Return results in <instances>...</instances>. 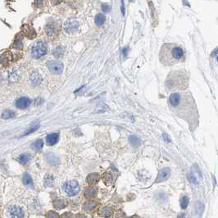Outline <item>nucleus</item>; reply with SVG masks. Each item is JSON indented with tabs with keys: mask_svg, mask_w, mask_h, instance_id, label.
<instances>
[{
	"mask_svg": "<svg viewBox=\"0 0 218 218\" xmlns=\"http://www.w3.org/2000/svg\"><path fill=\"white\" fill-rule=\"evenodd\" d=\"M174 112L180 116L181 118L185 119L189 123L197 121L198 118V112L197 108L194 103L193 98L189 93H182L179 94V98L178 102L174 107Z\"/></svg>",
	"mask_w": 218,
	"mask_h": 218,
	"instance_id": "obj_1",
	"label": "nucleus"
},
{
	"mask_svg": "<svg viewBox=\"0 0 218 218\" xmlns=\"http://www.w3.org/2000/svg\"><path fill=\"white\" fill-rule=\"evenodd\" d=\"M183 56L184 52L180 47H171V44H164L160 52V60L166 66H172L179 61Z\"/></svg>",
	"mask_w": 218,
	"mask_h": 218,
	"instance_id": "obj_2",
	"label": "nucleus"
},
{
	"mask_svg": "<svg viewBox=\"0 0 218 218\" xmlns=\"http://www.w3.org/2000/svg\"><path fill=\"white\" fill-rule=\"evenodd\" d=\"M47 44L44 40H39L35 42L31 49V55L34 58L39 59L44 57L47 53Z\"/></svg>",
	"mask_w": 218,
	"mask_h": 218,
	"instance_id": "obj_3",
	"label": "nucleus"
},
{
	"mask_svg": "<svg viewBox=\"0 0 218 218\" xmlns=\"http://www.w3.org/2000/svg\"><path fill=\"white\" fill-rule=\"evenodd\" d=\"M64 190L68 196H75L80 191V185L76 180H70L65 183Z\"/></svg>",
	"mask_w": 218,
	"mask_h": 218,
	"instance_id": "obj_4",
	"label": "nucleus"
},
{
	"mask_svg": "<svg viewBox=\"0 0 218 218\" xmlns=\"http://www.w3.org/2000/svg\"><path fill=\"white\" fill-rule=\"evenodd\" d=\"M47 66L50 72L55 75L61 74L63 71V64L59 61H49Z\"/></svg>",
	"mask_w": 218,
	"mask_h": 218,
	"instance_id": "obj_5",
	"label": "nucleus"
},
{
	"mask_svg": "<svg viewBox=\"0 0 218 218\" xmlns=\"http://www.w3.org/2000/svg\"><path fill=\"white\" fill-rule=\"evenodd\" d=\"M79 22L73 19H69L64 23V30L66 33L72 34L77 31L79 28Z\"/></svg>",
	"mask_w": 218,
	"mask_h": 218,
	"instance_id": "obj_6",
	"label": "nucleus"
},
{
	"mask_svg": "<svg viewBox=\"0 0 218 218\" xmlns=\"http://www.w3.org/2000/svg\"><path fill=\"white\" fill-rule=\"evenodd\" d=\"M170 175H171V169L169 168V167H165V168L162 169V170L159 171L158 175H157V177L155 182L159 183L165 181V180L168 179Z\"/></svg>",
	"mask_w": 218,
	"mask_h": 218,
	"instance_id": "obj_7",
	"label": "nucleus"
},
{
	"mask_svg": "<svg viewBox=\"0 0 218 218\" xmlns=\"http://www.w3.org/2000/svg\"><path fill=\"white\" fill-rule=\"evenodd\" d=\"M31 103V101L30 99H28L26 97H22L19 99L17 100L16 102V107L19 109H25L28 108Z\"/></svg>",
	"mask_w": 218,
	"mask_h": 218,
	"instance_id": "obj_8",
	"label": "nucleus"
},
{
	"mask_svg": "<svg viewBox=\"0 0 218 218\" xmlns=\"http://www.w3.org/2000/svg\"><path fill=\"white\" fill-rule=\"evenodd\" d=\"M9 213L12 217H23L24 212L20 207L17 206H11L9 207Z\"/></svg>",
	"mask_w": 218,
	"mask_h": 218,
	"instance_id": "obj_9",
	"label": "nucleus"
},
{
	"mask_svg": "<svg viewBox=\"0 0 218 218\" xmlns=\"http://www.w3.org/2000/svg\"><path fill=\"white\" fill-rule=\"evenodd\" d=\"M45 158H46V160L49 163L50 165H52V166H57L59 164V159H58V157L56 156L55 154H53L52 153H49L45 155Z\"/></svg>",
	"mask_w": 218,
	"mask_h": 218,
	"instance_id": "obj_10",
	"label": "nucleus"
},
{
	"mask_svg": "<svg viewBox=\"0 0 218 218\" xmlns=\"http://www.w3.org/2000/svg\"><path fill=\"white\" fill-rule=\"evenodd\" d=\"M59 139V134L58 133H52L47 135L46 137V142L49 145H54L58 142Z\"/></svg>",
	"mask_w": 218,
	"mask_h": 218,
	"instance_id": "obj_11",
	"label": "nucleus"
},
{
	"mask_svg": "<svg viewBox=\"0 0 218 218\" xmlns=\"http://www.w3.org/2000/svg\"><path fill=\"white\" fill-rule=\"evenodd\" d=\"M30 80H31V84H32L34 86H38L40 85V83H41L42 77L40 76V75H39V73L35 72V73L31 75Z\"/></svg>",
	"mask_w": 218,
	"mask_h": 218,
	"instance_id": "obj_12",
	"label": "nucleus"
},
{
	"mask_svg": "<svg viewBox=\"0 0 218 218\" xmlns=\"http://www.w3.org/2000/svg\"><path fill=\"white\" fill-rule=\"evenodd\" d=\"M100 176L98 173H91L89 174L86 178V181L89 184V185H94L99 181Z\"/></svg>",
	"mask_w": 218,
	"mask_h": 218,
	"instance_id": "obj_13",
	"label": "nucleus"
},
{
	"mask_svg": "<svg viewBox=\"0 0 218 218\" xmlns=\"http://www.w3.org/2000/svg\"><path fill=\"white\" fill-rule=\"evenodd\" d=\"M45 31L49 36H52L54 35L56 33V25L55 23L53 22H49L45 27Z\"/></svg>",
	"mask_w": 218,
	"mask_h": 218,
	"instance_id": "obj_14",
	"label": "nucleus"
},
{
	"mask_svg": "<svg viewBox=\"0 0 218 218\" xmlns=\"http://www.w3.org/2000/svg\"><path fill=\"white\" fill-rule=\"evenodd\" d=\"M97 194V189L94 187H89L86 189V192H85V195L87 199H94V197L96 196Z\"/></svg>",
	"mask_w": 218,
	"mask_h": 218,
	"instance_id": "obj_15",
	"label": "nucleus"
},
{
	"mask_svg": "<svg viewBox=\"0 0 218 218\" xmlns=\"http://www.w3.org/2000/svg\"><path fill=\"white\" fill-rule=\"evenodd\" d=\"M105 21H106V17L102 13H98L95 16V18H94V22H95V24H96L98 26H101L104 24Z\"/></svg>",
	"mask_w": 218,
	"mask_h": 218,
	"instance_id": "obj_16",
	"label": "nucleus"
},
{
	"mask_svg": "<svg viewBox=\"0 0 218 218\" xmlns=\"http://www.w3.org/2000/svg\"><path fill=\"white\" fill-rule=\"evenodd\" d=\"M53 205L57 209H62L66 206V202L63 199H58L53 202Z\"/></svg>",
	"mask_w": 218,
	"mask_h": 218,
	"instance_id": "obj_17",
	"label": "nucleus"
},
{
	"mask_svg": "<svg viewBox=\"0 0 218 218\" xmlns=\"http://www.w3.org/2000/svg\"><path fill=\"white\" fill-rule=\"evenodd\" d=\"M15 116H16V112H15L14 111H12V110L3 111V113L1 115L2 118L5 119V120L13 118V117H15Z\"/></svg>",
	"mask_w": 218,
	"mask_h": 218,
	"instance_id": "obj_18",
	"label": "nucleus"
},
{
	"mask_svg": "<svg viewBox=\"0 0 218 218\" xmlns=\"http://www.w3.org/2000/svg\"><path fill=\"white\" fill-rule=\"evenodd\" d=\"M23 183L24 185H29V186H33V179L31 178V176L28 173H25L22 178Z\"/></svg>",
	"mask_w": 218,
	"mask_h": 218,
	"instance_id": "obj_19",
	"label": "nucleus"
},
{
	"mask_svg": "<svg viewBox=\"0 0 218 218\" xmlns=\"http://www.w3.org/2000/svg\"><path fill=\"white\" fill-rule=\"evenodd\" d=\"M129 141H130L131 145L134 147H139L140 145V139L135 135H130L129 137Z\"/></svg>",
	"mask_w": 218,
	"mask_h": 218,
	"instance_id": "obj_20",
	"label": "nucleus"
},
{
	"mask_svg": "<svg viewBox=\"0 0 218 218\" xmlns=\"http://www.w3.org/2000/svg\"><path fill=\"white\" fill-rule=\"evenodd\" d=\"M43 145H44V142L42 139H38L36 140L33 144H32V149L34 150H35L36 152H39L40 150L43 148Z\"/></svg>",
	"mask_w": 218,
	"mask_h": 218,
	"instance_id": "obj_21",
	"label": "nucleus"
},
{
	"mask_svg": "<svg viewBox=\"0 0 218 218\" xmlns=\"http://www.w3.org/2000/svg\"><path fill=\"white\" fill-rule=\"evenodd\" d=\"M96 205H97V203H95V202L88 201V202H86V203H85V205H84V208H85V210H86V211H88V212H89V211L94 210V208L96 207Z\"/></svg>",
	"mask_w": 218,
	"mask_h": 218,
	"instance_id": "obj_22",
	"label": "nucleus"
},
{
	"mask_svg": "<svg viewBox=\"0 0 218 218\" xmlns=\"http://www.w3.org/2000/svg\"><path fill=\"white\" fill-rule=\"evenodd\" d=\"M112 213V208L110 207H104L100 210V215L102 216H109Z\"/></svg>",
	"mask_w": 218,
	"mask_h": 218,
	"instance_id": "obj_23",
	"label": "nucleus"
},
{
	"mask_svg": "<svg viewBox=\"0 0 218 218\" xmlns=\"http://www.w3.org/2000/svg\"><path fill=\"white\" fill-rule=\"evenodd\" d=\"M102 179L106 185H110L111 183L113 181V178L110 172H105V174L102 176Z\"/></svg>",
	"mask_w": 218,
	"mask_h": 218,
	"instance_id": "obj_24",
	"label": "nucleus"
},
{
	"mask_svg": "<svg viewBox=\"0 0 218 218\" xmlns=\"http://www.w3.org/2000/svg\"><path fill=\"white\" fill-rule=\"evenodd\" d=\"M64 53V48L62 46H58L53 50V55L57 58H61L62 56L63 55Z\"/></svg>",
	"mask_w": 218,
	"mask_h": 218,
	"instance_id": "obj_25",
	"label": "nucleus"
},
{
	"mask_svg": "<svg viewBox=\"0 0 218 218\" xmlns=\"http://www.w3.org/2000/svg\"><path fill=\"white\" fill-rule=\"evenodd\" d=\"M31 156L29 154H26V153H24V154L20 155L19 157V161L22 163H28L29 161L31 160Z\"/></svg>",
	"mask_w": 218,
	"mask_h": 218,
	"instance_id": "obj_26",
	"label": "nucleus"
},
{
	"mask_svg": "<svg viewBox=\"0 0 218 218\" xmlns=\"http://www.w3.org/2000/svg\"><path fill=\"white\" fill-rule=\"evenodd\" d=\"M189 199L187 196H184L181 199V201H180V207L182 209H185L186 207H188L189 205Z\"/></svg>",
	"mask_w": 218,
	"mask_h": 218,
	"instance_id": "obj_27",
	"label": "nucleus"
},
{
	"mask_svg": "<svg viewBox=\"0 0 218 218\" xmlns=\"http://www.w3.org/2000/svg\"><path fill=\"white\" fill-rule=\"evenodd\" d=\"M39 124L34 125V126H31L30 128H29V130L25 131V134H24V135H30V134H31V133L35 132V131H36V130L39 129Z\"/></svg>",
	"mask_w": 218,
	"mask_h": 218,
	"instance_id": "obj_28",
	"label": "nucleus"
},
{
	"mask_svg": "<svg viewBox=\"0 0 218 218\" xmlns=\"http://www.w3.org/2000/svg\"><path fill=\"white\" fill-rule=\"evenodd\" d=\"M102 10L103 12H109L111 11V6L107 3H103L102 4Z\"/></svg>",
	"mask_w": 218,
	"mask_h": 218,
	"instance_id": "obj_29",
	"label": "nucleus"
},
{
	"mask_svg": "<svg viewBox=\"0 0 218 218\" xmlns=\"http://www.w3.org/2000/svg\"><path fill=\"white\" fill-rule=\"evenodd\" d=\"M200 207L201 208H203V204L201 203H197L196 204V213H202L201 211H200ZM202 211H203V209H202Z\"/></svg>",
	"mask_w": 218,
	"mask_h": 218,
	"instance_id": "obj_30",
	"label": "nucleus"
},
{
	"mask_svg": "<svg viewBox=\"0 0 218 218\" xmlns=\"http://www.w3.org/2000/svg\"><path fill=\"white\" fill-rule=\"evenodd\" d=\"M47 216L48 217L55 218V217H59V215L57 214L55 212H52V211H51V212H49V213L47 214Z\"/></svg>",
	"mask_w": 218,
	"mask_h": 218,
	"instance_id": "obj_31",
	"label": "nucleus"
},
{
	"mask_svg": "<svg viewBox=\"0 0 218 218\" xmlns=\"http://www.w3.org/2000/svg\"><path fill=\"white\" fill-rule=\"evenodd\" d=\"M121 3H122V5H121V12H122V16H125V13H126V8H125L124 0H121Z\"/></svg>",
	"mask_w": 218,
	"mask_h": 218,
	"instance_id": "obj_32",
	"label": "nucleus"
},
{
	"mask_svg": "<svg viewBox=\"0 0 218 218\" xmlns=\"http://www.w3.org/2000/svg\"><path fill=\"white\" fill-rule=\"evenodd\" d=\"M51 1H52V3L53 5H58V4L62 3V0H51Z\"/></svg>",
	"mask_w": 218,
	"mask_h": 218,
	"instance_id": "obj_33",
	"label": "nucleus"
},
{
	"mask_svg": "<svg viewBox=\"0 0 218 218\" xmlns=\"http://www.w3.org/2000/svg\"><path fill=\"white\" fill-rule=\"evenodd\" d=\"M212 56H214L216 58H217V49H215V51L212 53Z\"/></svg>",
	"mask_w": 218,
	"mask_h": 218,
	"instance_id": "obj_34",
	"label": "nucleus"
},
{
	"mask_svg": "<svg viewBox=\"0 0 218 218\" xmlns=\"http://www.w3.org/2000/svg\"><path fill=\"white\" fill-rule=\"evenodd\" d=\"M127 52H128V49H127V48H125L124 49H123V54H124L125 57L127 55Z\"/></svg>",
	"mask_w": 218,
	"mask_h": 218,
	"instance_id": "obj_35",
	"label": "nucleus"
},
{
	"mask_svg": "<svg viewBox=\"0 0 218 218\" xmlns=\"http://www.w3.org/2000/svg\"><path fill=\"white\" fill-rule=\"evenodd\" d=\"M62 216L63 217H65V216H72V214H64V215H62Z\"/></svg>",
	"mask_w": 218,
	"mask_h": 218,
	"instance_id": "obj_36",
	"label": "nucleus"
},
{
	"mask_svg": "<svg viewBox=\"0 0 218 218\" xmlns=\"http://www.w3.org/2000/svg\"><path fill=\"white\" fill-rule=\"evenodd\" d=\"M130 2H133V1H134V0H130Z\"/></svg>",
	"mask_w": 218,
	"mask_h": 218,
	"instance_id": "obj_37",
	"label": "nucleus"
}]
</instances>
